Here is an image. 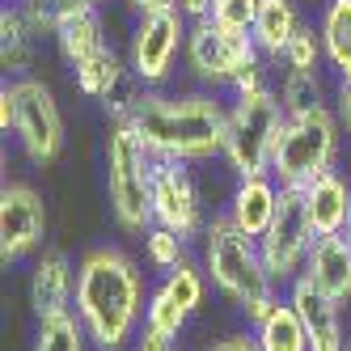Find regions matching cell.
Returning a JSON list of instances; mask_svg holds the SVG:
<instances>
[{"label": "cell", "instance_id": "74e56055", "mask_svg": "<svg viewBox=\"0 0 351 351\" xmlns=\"http://www.w3.org/2000/svg\"><path fill=\"white\" fill-rule=\"evenodd\" d=\"M110 0H64V9H102Z\"/></svg>", "mask_w": 351, "mask_h": 351}, {"label": "cell", "instance_id": "ffe728a7", "mask_svg": "<svg viewBox=\"0 0 351 351\" xmlns=\"http://www.w3.org/2000/svg\"><path fill=\"white\" fill-rule=\"evenodd\" d=\"M275 93H280V106L288 119L335 106V85L326 77V68H284L275 77Z\"/></svg>", "mask_w": 351, "mask_h": 351}, {"label": "cell", "instance_id": "2e32d148", "mask_svg": "<svg viewBox=\"0 0 351 351\" xmlns=\"http://www.w3.org/2000/svg\"><path fill=\"white\" fill-rule=\"evenodd\" d=\"M305 191V208H309V220L317 237L322 233H347V220H351V178L343 169H326Z\"/></svg>", "mask_w": 351, "mask_h": 351}, {"label": "cell", "instance_id": "f35d334b", "mask_svg": "<svg viewBox=\"0 0 351 351\" xmlns=\"http://www.w3.org/2000/svg\"><path fill=\"white\" fill-rule=\"evenodd\" d=\"M305 5H309V9L317 13V9H326V5H330V0H305Z\"/></svg>", "mask_w": 351, "mask_h": 351}, {"label": "cell", "instance_id": "4fadbf2b", "mask_svg": "<svg viewBox=\"0 0 351 351\" xmlns=\"http://www.w3.org/2000/svg\"><path fill=\"white\" fill-rule=\"evenodd\" d=\"M288 300L305 322V335L313 351H343L347 347V326H343V300L322 292L309 275H296L288 284Z\"/></svg>", "mask_w": 351, "mask_h": 351}, {"label": "cell", "instance_id": "9a60e30c", "mask_svg": "<svg viewBox=\"0 0 351 351\" xmlns=\"http://www.w3.org/2000/svg\"><path fill=\"white\" fill-rule=\"evenodd\" d=\"M275 208H280V182L271 173H258V178H237L224 212L245 237H263L275 220Z\"/></svg>", "mask_w": 351, "mask_h": 351}, {"label": "cell", "instance_id": "4dcf8cb0", "mask_svg": "<svg viewBox=\"0 0 351 351\" xmlns=\"http://www.w3.org/2000/svg\"><path fill=\"white\" fill-rule=\"evenodd\" d=\"M263 0H212V21L229 34H250L254 30V17H258Z\"/></svg>", "mask_w": 351, "mask_h": 351}, {"label": "cell", "instance_id": "83f0119b", "mask_svg": "<svg viewBox=\"0 0 351 351\" xmlns=\"http://www.w3.org/2000/svg\"><path fill=\"white\" fill-rule=\"evenodd\" d=\"M140 241H144V258H148L153 271H173L178 263L191 258L186 254V237H178L173 229H165V224H153Z\"/></svg>", "mask_w": 351, "mask_h": 351}, {"label": "cell", "instance_id": "30bf717a", "mask_svg": "<svg viewBox=\"0 0 351 351\" xmlns=\"http://www.w3.org/2000/svg\"><path fill=\"white\" fill-rule=\"evenodd\" d=\"M13 93H17V128H13V140L21 148V157L30 165H51L60 161L64 153V114H60V102L47 81L38 77H21V81H9Z\"/></svg>", "mask_w": 351, "mask_h": 351}, {"label": "cell", "instance_id": "5bb4252c", "mask_svg": "<svg viewBox=\"0 0 351 351\" xmlns=\"http://www.w3.org/2000/svg\"><path fill=\"white\" fill-rule=\"evenodd\" d=\"M30 309L34 317H51V313H68L77 309V267L64 250H43L34 271H30Z\"/></svg>", "mask_w": 351, "mask_h": 351}, {"label": "cell", "instance_id": "8d00e7d4", "mask_svg": "<svg viewBox=\"0 0 351 351\" xmlns=\"http://www.w3.org/2000/svg\"><path fill=\"white\" fill-rule=\"evenodd\" d=\"M178 13L186 21H204V17H212V0H178Z\"/></svg>", "mask_w": 351, "mask_h": 351}, {"label": "cell", "instance_id": "60d3db41", "mask_svg": "<svg viewBox=\"0 0 351 351\" xmlns=\"http://www.w3.org/2000/svg\"><path fill=\"white\" fill-rule=\"evenodd\" d=\"M343 351H351V335H347V347H343Z\"/></svg>", "mask_w": 351, "mask_h": 351}, {"label": "cell", "instance_id": "d6986e66", "mask_svg": "<svg viewBox=\"0 0 351 351\" xmlns=\"http://www.w3.org/2000/svg\"><path fill=\"white\" fill-rule=\"evenodd\" d=\"M305 275L322 288L330 292L335 300H351V241L347 233H322L305 258Z\"/></svg>", "mask_w": 351, "mask_h": 351}, {"label": "cell", "instance_id": "277c9868", "mask_svg": "<svg viewBox=\"0 0 351 351\" xmlns=\"http://www.w3.org/2000/svg\"><path fill=\"white\" fill-rule=\"evenodd\" d=\"M102 165H106V204L114 212V224L132 237H144L153 229V165L157 157L132 123H110L102 140Z\"/></svg>", "mask_w": 351, "mask_h": 351}, {"label": "cell", "instance_id": "e0dca14e", "mask_svg": "<svg viewBox=\"0 0 351 351\" xmlns=\"http://www.w3.org/2000/svg\"><path fill=\"white\" fill-rule=\"evenodd\" d=\"M305 21H309L305 17V0H263L250 38L258 43L267 64H284V51H288L292 34L305 26Z\"/></svg>", "mask_w": 351, "mask_h": 351}, {"label": "cell", "instance_id": "8fae6325", "mask_svg": "<svg viewBox=\"0 0 351 351\" xmlns=\"http://www.w3.org/2000/svg\"><path fill=\"white\" fill-rule=\"evenodd\" d=\"M153 220L186 241L204 237L208 216H204V195H199L191 161L157 157V165H153Z\"/></svg>", "mask_w": 351, "mask_h": 351}, {"label": "cell", "instance_id": "d590c367", "mask_svg": "<svg viewBox=\"0 0 351 351\" xmlns=\"http://www.w3.org/2000/svg\"><path fill=\"white\" fill-rule=\"evenodd\" d=\"M136 17H144V13H169V9H178V0H123Z\"/></svg>", "mask_w": 351, "mask_h": 351}, {"label": "cell", "instance_id": "44dd1931", "mask_svg": "<svg viewBox=\"0 0 351 351\" xmlns=\"http://www.w3.org/2000/svg\"><path fill=\"white\" fill-rule=\"evenodd\" d=\"M34 64H38V38L26 26V17L17 13V5L9 0L0 9V68H5V81L34 77Z\"/></svg>", "mask_w": 351, "mask_h": 351}, {"label": "cell", "instance_id": "d4e9b609", "mask_svg": "<svg viewBox=\"0 0 351 351\" xmlns=\"http://www.w3.org/2000/svg\"><path fill=\"white\" fill-rule=\"evenodd\" d=\"M89 347H93V339L85 330V322L77 317V309L51 313V317H34L30 351H89Z\"/></svg>", "mask_w": 351, "mask_h": 351}, {"label": "cell", "instance_id": "52a82bcc", "mask_svg": "<svg viewBox=\"0 0 351 351\" xmlns=\"http://www.w3.org/2000/svg\"><path fill=\"white\" fill-rule=\"evenodd\" d=\"M258 60H263V51H258V43L250 38V34H229V30H220L212 17L191 21L182 68L191 72V81L199 89L229 93L241 72H250Z\"/></svg>", "mask_w": 351, "mask_h": 351}, {"label": "cell", "instance_id": "7402d4cb", "mask_svg": "<svg viewBox=\"0 0 351 351\" xmlns=\"http://www.w3.org/2000/svg\"><path fill=\"white\" fill-rule=\"evenodd\" d=\"M132 77V64H128V51L119 47H106L97 51L93 60H85L81 68H72V81H77V93L89 97V102H106V97Z\"/></svg>", "mask_w": 351, "mask_h": 351}, {"label": "cell", "instance_id": "3957f363", "mask_svg": "<svg viewBox=\"0 0 351 351\" xmlns=\"http://www.w3.org/2000/svg\"><path fill=\"white\" fill-rule=\"evenodd\" d=\"M204 271L212 288L245 313V322L254 326L275 300H280V284L263 263L258 237H245L229 212H212L204 229Z\"/></svg>", "mask_w": 351, "mask_h": 351}, {"label": "cell", "instance_id": "ac0fdd59", "mask_svg": "<svg viewBox=\"0 0 351 351\" xmlns=\"http://www.w3.org/2000/svg\"><path fill=\"white\" fill-rule=\"evenodd\" d=\"M51 43H56V51H60V60L68 68H81L97 51H106L110 38H106V17H102V9H68Z\"/></svg>", "mask_w": 351, "mask_h": 351}, {"label": "cell", "instance_id": "8992f818", "mask_svg": "<svg viewBox=\"0 0 351 351\" xmlns=\"http://www.w3.org/2000/svg\"><path fill=\"white\" fill-rule=\"evenodd\" d=\"M343 123L335 106H322L313 114H296L284 123V136L275 144V161H271V178L280 186H309L317 173L335 169L339 161V144H343Z\"/></svg>", "mask_w": 351, "mask_h": 351}, {"label": "cell", "instance_id": "836d02e7", "mask_svg": "<svg viewBox=\"0 0 351 351\" xmlns=\"http://www.w3.org/2000/svg\"><path fill=\"white\" fill-rule=\"evenodd\" d=\"M208 351H263V347H258L254 330H241V335H224V339H220V343H212Z\"/></svg>", "mask_w": 351, "mask_h": 351}, {"label": "cell", "instance_id": "6da1fadb", "mask_svg": "<svg viewBox=\"0 0 351 351\" xmlns=\"http://www.w3.org/2000/svg\"><path fill=\"white\" fill-rule=\"evenodd\" d=\"M144 271L119 245H93L77 263V317L93 351H128L144 330Z\"/></svg>", "mask_w": 351, "mask_h": 351}, {"label": "cell", "instance_id": "ba28073f", "mask_svg": "<svg viewBox=\"0 0 351 351\" xmlns=\"http://www.w3.org/2000/svg\"><path fill=\"white\" fill-rule=\"evenodd\" d=\"M186 34H191V21L178 9H169V13H144V17L132 21L128 64H132L136 81L144 89H165L169 85V77L182 64Z\"/></svg>", "mask_w": 351, "mask_h": 351}, {"label": "cell", "instance_id": "4316f807", "mask_svg": "<svg viewBox=\"0 0 351 351\" xmlns=\"http://www.w3.org/2000/svg\"><path fill=\"white\" fill-rule=\"evenodd\" d=\"M186 322H191V313L173 300L161 284L148 292V305H144V330H157V335H165V339H178L182 330H186Z\"/></svg>", "mask_w": 351, "mask_h": 351}, {"label": "cell", "instance_id": "7c38bea8", "mask_svg": "<svg viewBox=\"0 0 351 351\" xmlns=\"http://www.w3.org/2000/svg\"><path fill=\"white\" fill-rule=\"evenodd\" d=\"M47 204L30 182H5L0 186V263H26L47 241Z\"/></svg>", "mask_w": 351, "mask_h": 351}, {"label": "cell", "instance_id": "484cf974", "mask_svg": "<svg viewBox=\"0 0 351 351\" xmlns=\"http://www.w3.org/2000/svg\"><path fill=\"white\" fill-rule=\"evenodd\" d=\"M208 271H204V263H195V258H186V263H178L173 271H165V280H161V288L178 300V305L195 317L199 309H204V296H208Z\"/></svg>", "mask_w": 351, "mask_h": 351}, {"label": "cell", "instance_id": "f1b7e54d", "mask_svg": "<svg viewBox=\"0 0 351 351\" xmlns=\"http://www.w3.org/2000/svg\"><path fill=\"white\" fill-rule=\"evenodd\" d=\"M284 68H326V43H322L317 21H305L292 34L288 51H284Z\"/></svg>", "mask_w": 351, "mask_h": 351}, {"label": "cell", "instance_id": "1f68e13d", "mask_svg": "<svg viewBox=\"0 0 351 351\" xmlns=\"http://www.w3.org/2000/svg\"><path fill=\"white\" fill-rule=\"evenodd\" d=\"M13 128H17V93L5 81V85H0V132L13 136Z\"/></svg>", "mask_w": 351, "mask_h": 351}, {"label": "cell", "instance_id": "d6a6232c", "mask_svg": "<svg viewBox=\"0 0 351 351\" xmlns=\"http://www.w3.org/2000/svg\"><path fill=\"white\" fill-rule=\"evenodd\" d=\"M335 114H339V123L351 132V77H339L335 81Z\"/></svg>", "mask_w": 351, "mask_h": 351}, {"label": "cell", "instance_id": "603a6c76", "mask_svg": "<svg viewBox=\"0 0 351 351\" xmlns=\"http://www.w3.org/2000/svg\"><path fill=\"white\" fill-rule=\"evenodd\" d=\"M254 339L263 351H313L309 347V335H305V322L292 309V300L280 296L275 305L254 322Z\"/></svg>", "mask_w": 351, "mask_h": 351}, {"label": "cell", "instance_id": "ab89813d", "mask_svg": "<svg viewBox=\"0 0 351 351\" xmlns=\"http://www.w3.org/2000/svg\"><path fill=\"white\" fill-rule=\"evenodd\" d=\"M347 241H351V220H347Z\"/></svg>", "mask_w": 351, "mask_h": 351}, {"label": "cell", "instance_id": "9c48e42d", "mask_svg": "<svg viewBox=\"0 0 351 351\" xmlns=\"http://www.w3.org/2000/svg\"><path fill=\"white\" fill-rule=\"evenodd\" d=\"M313 241H317V229H313L309 208H305V191L300 186H280L275 220H271V229L258 237L263 263H267V271L275 275L280 288H288L296 275H305V258H309Z\"/></svg>", "mask_w": 351, "mask_h": 351}, {"label": "cell", "instance_id": "e575fe53", "mask_svg": "<svg viewBox=\"0 0 351 351\" xmlns=\"http://www.w3.org/2000/svg\"><path fill=\"white\" fill-rule=\"evenodd\" d=\"M132 351H178V339H165L157 330H140V339L132 343Z\"/></svg>", "mask_w": 351, "mask_h": 351}, {"label": "cell", "instance_id": "5b68a950", "mask_svg": "<svg viewBox=\"0 0 351 351\" xmlns=\"http://www.w3.org/2000/svg\"><path fill=\"white\" fill-rule=\"evenodd\" d=\"M284 123H288V114L280 106L275 85L229 97L224 165H229L237 178H258V173H271L275 144H280V136H284Z\"/></svg>", "mask_w": 351, "mask_h": 351}, {"label": "cell", "instance_id": "cb8c5ba5", "mask_svg": "<svg viewBox=\"0 0 351 351\" xmlns=\"http://www.w3.org/2000/svg\"><path fill=\"white\" fill-rule=\"evenodd\" d=\"M313 21L326 43V68L335 77H351V0H330Z\"/></svg>", "mask_w": 351, "mask_h": 351}, {"label": "cell", "instance_id": "7a4b0ae2", "mask_svg": "<svg viewBox=\"0 0 351 351\" xmlns=\"http://www.w3.org/2000/svg\"><path fill=\"white\" fill-rule=\"evenodd\" d=\"M132 128L148 144L153 157H178V161H212L224 157V136H229V97L216 89H144L132 110Z\"/></svg>", "mask_w": 351, "mask_h": 351}, {"label": "cell", "instance_id": "f546056e", "mask_svg": "<svg viewBox=\"0 0 351 351\" xmlns=\"http://www.w3.org/2000/svg\"><path fill=\"white\" fill-rule=\"evenodd\" d=\"M17 5V13L26 17V26L34 30V38L38 43H47V38H56V30H60V21H64V0H13Z\"/></svg>", "mask_w": 351, "mask_h": 351}]
</instances>
